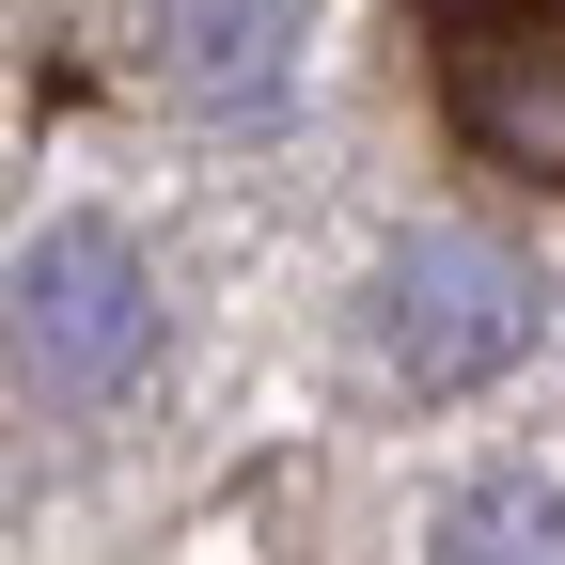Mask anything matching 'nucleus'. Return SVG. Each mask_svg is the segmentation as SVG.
I'll use <instances>...</instances> for the list:
<instances>
[{"mask_svg": "<svg viewBox=\"0 0 565 565\" xmlns=\"http://www.w3.org/2000/svg\"><path fill=\"white\" fill-rule=\"evenodd\" d=\"M282 47H299V0H158V95L189 110H267Z\"/></svg>", "mask_w": 565, "mask_h": 565, "instance_id": "obj_4", "label": "nucleus"}, {"mask_svg": "<svg viewBox=\"0 0 565 565\" xmlns=\"http://www.w3.org/2000/svg\"><path fill=\"white\" fill-rule=\"evenodd\" d=\"M456 126H471V158L565 189V17H471L456 32Z\"/></svg>", "mask_w": 565, "mask_h": 565, "instance_id": "obj_3", "label": "nucleus"}, {"mask_svg": "<svg viewBox=\"0 0 565 565\" xmlns=\"http://www.w3.org/2000/svg\"><path fill=\"white\" fill-rule=\"evenodd\" d=\"M141 345H158V282L110 221H47L17 252V377L32 408H95L141 377Z\"/></svg>", "mask_w": 565, "mask_h": 565, "instance_id": "obj_1", "label": "nucleus"}, {"mask_svg": "<svg viewBox=\"0 0 565 565\" xmlns=\"http://www.w3.org/2000/svg\"><path fill=\"white\" fill-rule=\"evenodd\" d=\"M456 17H565V0H456Z\"/></svg>", "mask_w": 565, "mask_h": 565, "instance_id": "obj_6", "label": "nucleus"}, {"mask_svg": "<svg viewBox=\"0 0 565 565\" xmlns=\"http://www.w3.org/2000/svg\"><path fill=\"white\" fill-rule=\"evenodd\" d=\"M534 345V267L503 236H408L377 267V362L408 393H487Z\"/></svg>", "mask_w": 565, "mask_h": 565, "instance_id": "obj_2", "label": "nucleus"}, {"mask_svg": "<svg viewBox=\"0 0 565 565\" xmlns=\"http://www.w3.org/2000/svg\"><path fill=\"white\" fill-rule=\"evenodd\" d=\"M440 565H565V487H534V471H487V487H456Z\"/></svg>", "mask_w": 565, "mask_h": 565, "instance_id": "obj_5", "label": "nucleus"}]
</instances>
